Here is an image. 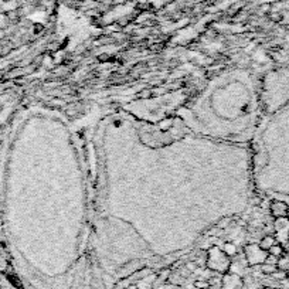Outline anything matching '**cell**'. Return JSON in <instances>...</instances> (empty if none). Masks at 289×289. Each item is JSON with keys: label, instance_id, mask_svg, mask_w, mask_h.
Wrapping results in <instances>:
<instances>
[{"label": "cell", "instance_id": "cell-1", "mask_svg": "<svg viewBox=\"0 0 289 289\" xmlns=\"http://www.w3.org/2000/svg\"><path fill=\"white\" fill-rule=\"evenodd\" d=\"M231 265V258L217 245H213L207 249V262L206 267L211 272H219V274H226L230 271Z\"/></svg>", "mask_w": 289, "mask_h": 289}, {"label": "cell", "instance_id": "cell-2", "mask_svg": "<svg viewBox=\"0 0 289 289\" xmlns=\"http://www.w3.org/2000/svg\"><path fill=\"white\" fill-rule=\"evenodd\" d=\"M244 257L247 259L248 267H257L262 265L267 261L268 251H264L258 244H248L244 248Z\"/></svg>", "mask_w": 289, "mask_h": 289}, {"label": "cell", "instance_id": "cell-3", "mask_svg": "<svg viewBox=\"0 0 289 289\" xmlns=\"http://www.w3.org/2000/svg\"><path fill=\"white\" fill-rule=\"evenodd\" d=\"M274 231H275V238L279 244L285 245L289 241V220L287 217L275 219L274 223Z\"/></svg>", "mask_w": 289, "mask_h": 289}, {"label": "cell", "instance_id": "cell-4", "mask_svg": "<svg viewBox=\"0 0 289 289\" xmlns=\"http://www.w3.org/2000/svg\"><path fill=\"white\" fill-rule=\"evenodd\" d=\"M244 288V279L241 275L226 272L221 278L220 289H242Z\"/></svg>", "mask_w": 289, "mask_h": 289}, {"label": "cell", "instance_id": "cell-5", "mask_svg": "<svg viewBox=\"0 0 289 289\" xmlns=\"http://www.w3.org/2000/svg\"><path fill=\"white\" fill-rule=\"evenodd\" d=\"M288 204L285 201H281V200H275L271 203L269 210H271V214L274 219H281V217H287V211H288Z\"/></svg>", "mask_w": 289, "mask_h": 289}, {"label": "cell", "instance_id": "cell-6", "mask_svg": "<svg viewBox=\"0 0 289 289\" xmlns=\"http://www.w3.org/2000/svg\"><path fill=\"white\" fill-rule=\"evenodd\" d=\"M140 268V264L138 261H135V262H129V264H126L123 268H120V271L118 272V275L122 277V278H126V277H129L132 274H135L136 271H139Z\"/></svg>", "mask_w": 289, "mask_h": 289}, {"label": "cell", "instance_id": "cell-7", "mask_svg": "<svg viewBox=\"0 0 289 289\" xmlns=\"http://www.w3.org/2000/svg\"><path fill=\"white\" fill-rule=\"evenodd\" d=\"M278 241H277V238H275V235H271V234H268V235H264L262 238H261V241H259V247L264 249V251H268L274 244H277Z\"/></svg>", "mask_w": 289, "mask_h": 289}, {"label": "cell", "instance_id": "cell-8", "mask_svg": "<svg viewBox=\"0 0 289 289\" xmlns=\"http://www.w3.org/2000/svg\"><path fill=\"white\" fill-rule=\"evenodd\" d=\"M268 254L269 255H272V257L281 258V257L285 254V247H284L282 244L277 242V244H274V245H272V247L268 249Z\"/></svg>", "mask_w": 289, "mask_h": 289}, {"label": "cell", "instance_id": "cell-9", "mask_svg": "<svg viewBox=\"0 0 289 289\" xmlns=\"http://www.w3.org/2000/svg\"><path fill=\"white\" fill-rule=\"evenodd\" d=\"M223 251L229 255L230 258H231V257H235V255H237V252H238L237 245H235L234 242H231V241L224 242V245H223Z\"/></svg>", "mask_w": 289, "mask_h": 289}, {"label": "cell", "instance_id": "cell-10", "mask_svg": "<svg viewBox=\"0 0 289 289\" xmlns=\"http://www.w3.org/2000/svg\"><path fill=\"white\" fill-rule=\"evenodd\" d=\"M259 271L264 274V275H267V277H271L274 272H277L278 268H277V265L275 264H268V262H264L262 265H259Z\"/></svg>", "mask_w": 289, "mask_h": 289}, {"label": "cell", "instance_id": "cell-11", "mask_svg": "<svg viewBox=\"0 0 289 289\" xmlns=\"http://www.w3.org/2000/svg\"><path fill=\"white\" fill-rule=\"evenodd\" d=\"M277 268H278L279 271L288 272L289 271V254H284L281 258H278V262H277Z\"/></svg>", "mask_w": 289, "mask_h": 289}, {"label": "cell", "instance_id": "cell-12", "mask_svg": "<svg viewBox=\"0 0 289 289\" xmlns=\"http://www.w3.org/2000/svg\"><path fill=\"white\" fill-rule=\"evenodd\" d=\"M194 287L197 289H209L210 288V282H207L206 279H199L194 282Z\"/></svg>", "mask_w": 289, "mask_h": 289}, {"label": "cell", "instance_id": "cell-13", "mask_svg": "<svg viewBox=\"0 0 289 289\" xmlns=\"http://www.w3.org/2000/svg\"><path fill=\"white\" fill-rule=\"evenodd\" d=\"M165 122H168V120H165ZM170 125H172V122L168 123V126H170ZM160 126H162V128H165V126H166V123H163V125H160Z\"/></svg>", "mask_w": 289, "mask_h": 289}, {"label": "cell", "instance_id": "cell-14", "mask_svg": "<svg viewBox=\"0 0 289 289\" xmlns=\"http://www.w3.org/2000/svg\"><path fill=\"white\" fill-rule=\"evenodd\" d=\"M287 219L289 220V207H288V211H287Z\"/></svg>", "mask_w": 289, "mask_h": 289}, {"label": "cell", "instance_id": "cell-15", "mask_svg": "<svg viewBox=\"0 0 289 289\" xmlns=\"http://www.w3.org/2000/svg\"><path fill=\"white\" fill-rule=\"evenodd\" d=\"M287 279H289V271H288V272H287Z\"/></svg>", "mask_w": 289, "mask_h": 289}, {"label": "cell", "instance_id": "cell-16", "mask_svg": "<svg viewBox=\"0 0 289 289\" xmlns=\"http://www.w3.org/2000/svg\"><path fill=\"white\" fill-rule=\"evenodd\" d=\"M262 289H275V288H269V287H267V288H262Z\"/></svg>", "mask_w": 289, "mask_h": 289}]
</instances>
